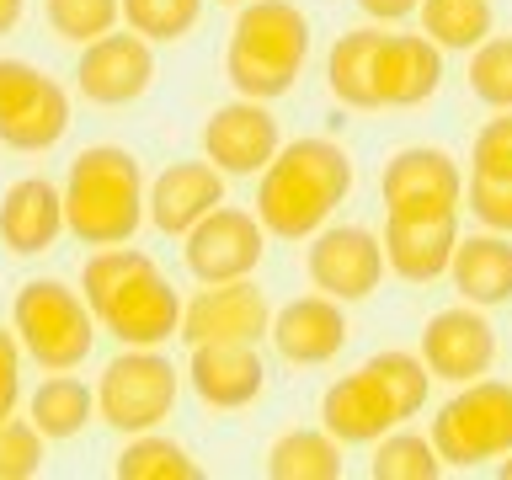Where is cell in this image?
I'll list each match as a JSON object with an SVG mask.
<instances>
[{
	"label": "cell",
	"instance_id": "obj_34",
	"mask_svg": "<svg viewBox=\"0 0 512 480\" xmlns=\"http://www.w3.org/2000/svg\"><path fill=\"white\" fill-rule=\"evenodd\" d=\"M43 470V432L27 422H16L11 416H0V480H27Z\"/></svg>",
	"mask_w": 512,
	"mask_h": 480
},
{
	"label": "cell",
	"instance_id": "obj_32",
	"mask_svg": "<svg viewBox=\"0 0 512 480\" xmlns=\"http://www.w3.org/2000/svg\"><path fill=\"white\" fill-rule=\"evenodd\" d=\"M43 16H48V27H54V38L80 43V48L123 22L118 0H43Z\"/></svg>",
	"mask_w": 512,
	"mask_h": 480
},
{
	"label": "cell",
	"instance_id": "obj_7",
	"mask_svg": "<svg viewBox=\"0 0 512 480\" xmlns=\"http://www.w3.org/2000/svg\"><path fill=\"white\" fill-rule=\"evenodd\" d=\"M182 395V368L155 347H123L96 379V416L118 432H150L171 416Z\"/></svg>",
	"mask_w": 512,
	"mask_h": 480
},
{
	"label": "cell",
	"instance_id": "obj_27",
	"mask_svg": "<svg viewBox=\"0 0 512 480\" xmlns=\"http://www.w3.org/2000/svg\"><path fill=\"white\" fill-rule=\"evenodd\" d=\"M416 16H422V38L438 48L470 54L480 38H491V0H422Z\"/></svg>",
	"mask_w": 512,
	"mask_h": 480
},
{
	"label": "cell",
	"instance_id": "obj_10",
	"mask_svg": "<svg viewBox=\"0 0 512 480\" xmlns=\"http://www.w3.org/2000/svg\"><path fill=\"white\" fill-rule=\"evenodd\" d=\"M304 267H310V283L320 294L331 299H368L384 278V246L374 230H363V224H320L310 235V256H304Z\"/></svg>",
	"mask_w": 512,
	"mask_h": 480
},
{
	"label": "cell",
	"instance_id": "obj_9",
	"mask_svg": "<svg viewBox=\"0 0 512 480\" xmlns=\"http://www.w3.org/2000/svg\"><path fill=\"white\" fill-rule=\"evenodd\" d=\"M187 246V272L198 283H230V278H251L256 267H262V251H267V230L262 219L246 214V208H214V214H203L192 230L182 235Z\"/></svg>",
	"mask_w": 512,
	"mask_h": 480
},
{
	"label": "cell",
	"instance_id": "obj_40",
	"mask_svg": "<svg viewBox=\"0 0 512 480\" xmlns=\"http://www.w3.org/2000/svg\"><path fill=\"white\" fill-rule=\"evenodd\" d=\"M16 22H22V0H0V38L16 32Z\"/></svg>",
	"mask_w": 512,
	"mask_h": 480
},
{
	"label": "cell",
	"instance_id": "obj_11",
	"mask_svg": "<svg viewBox=\"0 0 512 480\" xmlns=\"http://www.w3.org/2000/svg\"><path fill=\"white\" fill-rule=\"evenodd\" d=\"M150 80H155V54H150V38H139V32H102V38L80 48L75 86L96 107L139 102L150 91Z\"/></svg>",
	"mask_w": 512,
	"mask_h": 480
},
{
	"label": "cell",
	"instance_id": "obj_16",
	"mask_svg": "<svg viewBox=\"0 0 512 480\" xmlns=\"http://www.w3.org/2000/svg\"><path fill=\"white\" fill-rule=\"evenodd\" d=\"M443 86V48L422 32H384L374 48L379 107H422Z\"/></svg>",
	"mask_w": 512,
	"mask_h": 480
},
{
	"label": "cell",
	"instance_id": "obj_15",
	"mask_svg": "<svg viewBox=\"0 0 512 480\" xmlns=\"http://www.w3.org/2000/svg\"><path fill=\"white\" fill-rule=\"evenodd\" d=\"M187 384L198 390L203 406L240 411L267 390V363L256 342H198L187 358Z\"/></svg>",
	"mask_w": 512,
	"mask_h": 480
},
{
	"label": "cell",
	"instance_id": "obj_8",
	"mask_svg": "<svg viewBox=\"0 0 512 480\" xmlns=\"http://www.w3.org/2000/svg\"><path fill=\"white\" fill-rule=\"evenodd\" d=\"M459 203L464 176L448 150L411 144V150L390 155V166H384V214L390 219H443L459 214Z\"/></svg>",
	"mask_w": 512,
	"mask_h": 480
},
{
	"label": "cell",
	"instance_id": "obj_22",
	"mask_svg": "<svg viewBox=\"0 0 512 480\" xmlns=\"http://www.w3.org/2000/svg\"><path fill=\"white\" fill-rule=\"evenodd\" d=\"M448 278H454L459 299L464 304H507L512 299V240L507 235H470V240H454V256H448Z\"/></svg>",
	"mask_w": 512,
	"mask_h": 480
},
{
	"label": "cell",
	"instance_id": "obj_24",
	"mask_svg": "<svg viewBox=\"0 0 512 480\" xmlns=\"http://www.w3.org/2000/svg\"><path fill=\"white\" fill-rule=\"evenodd\" d=\"M272 480H342V443L326 427H294L267 448Z\"/></svg>",
	"mask_w": 512,
	"mask_h": 480
},
{
	"label": "cell",
	"instance_id": "obj_29",
	"mask_svg": "<svg viewBox=\"0 0 512 480\" xmlns=\"http://www.w3.org/2000/svg\"><path fill=\"white\" fill-rule=\"evenodd\" d=\"M368 475H374V480H438L443 475V459H438V448H432V438L390 427L379 438V448H374Z\"/></svg>",
	"mask_w": 512,
	"mask_h": 480
},
{
	"label": "cell",
	"instance_id": "obj_41",
	"mask_svg": "<svg viewBox=\"0 0 512 480\" xmlns=\"http://www.w3.org/2000/svg\"><path fill=\"white\" fill-rule=\"evenodd\" d=\"M496 475H502V480H512V448L502 454V464H496Z\"/></svg>",
	"mask_w": 512,
	"mask_h": 480
},
{
	"label": "cell",
	"instance_id": "obj_5",
	"mask_svg": "<svg viewBox=\"0 0 512 480\" xmlns=\"http://www.w3.org/2000/svg\"><path fill=\"white\" fill-rule=\"evenodd\" d=\"M11 331L32 363H43L48 374L59 368H80L96 347V315L80 299V288L59 278H32L16 288L11 304Z\"/></svg>",
	"mask_w": 512,
	"mask_h": 480
},
{
	"label": "cell",
	"instance_id": "obj_4",
	"mask_svg": "<svg viewBox=\"0 0 512 480\" xmlns=\"http://www.w3.org/2000/svg\"><path fill=\"white\" fill-rule=\"evenodd\" d=\"M304 54H310V22L294 0H246L224 48V75L251 102H278L294 91Z\"/></svg>",
	"mask_w": 512,
	"mask_h": 480
},
{
	"label": "cell",
	"instance_id": "obj_33",
	"mask_svg": "<svg viewBox=\"0 0 512 480\" xmlns=\"http://www.w3.org/2000/svg\"><path fill=\"white\" fill-rule=\"evenodd\" d=\"M470 91L486 107H512V38H480L470 54Z\"/></svg>",
	"mask_w": 512,
	"mask_h": 480
},
{
	"label": "cell",
	"instance_id": "obj_42",
	"mask_svg": "<svg viewBox=\"0 0 512 480\" xmlns=\"http://www.w3.org/2000/svg\"><path fill=\"white\" fill-rule=\"evenodd\" d=\"M219 6H246V0H219Z\"/></svg>",
	"mask_w": 512,
	"mask_h": 480
},
{
	"label": "cell",
	"instance_id": "obj_20",
	"mask_svg": "<svg viewBox=\"0 0 512 480\" xmlns=\"http://www.w3.org/2000/svg\"><path fill=\"white\" fill-rule=\"evenodd\" d=\"M64 235V198L48 176H22L0 198V246L11 256H43Z\"/></svg>",
	"mask_w": 512,
	"mask_h": 480
},
{
	"label": "cell",
	"instance_id": "obj_26",
	"mask_svg": "<svg viewBox=\"0 0 512 480\" xmlns=\"http://www.w3.org/2000/svg\"><path fill=\"white\" fill-rule=\"evenodd\" d=\"M64 128H70V96H64L59 80H48L38 102L22 107L16 118L0 123V144H11V150L38 155V150H54V144L64 139Z\"/></svg>",
	"mask_w": 512,
	"mask_h": 480
},
{
	"label": "cell",
	"instance_id": "obj_35",
	"mask_svg": "<svg viewBox=\"0 0 512 480\" xmlns=\"http://www.w3.org/2000/svg\"><path fill=\"white\" fill-rule=\"evenodd\" d=\"M470 176H496V182H512V107L475 134Z\"/></svg>",
	"mask_w": 512,
	"mask_h": 480
},
{
	"label": "cell",
	"instance_id": "obj_31",
	"mask_svg": "<svg viewBox=\"0 0 512 480\" xmlns=\"http://www.w3.org/2000/svg\"><path fill=\"white\" fill-rule=\"evenodd\" d=\"M118 11H123L128 32H139L150 43H176L198 27L203 0H118Z\"/></svg>",
	"mask_w": 512,
	"mask_h": 480
},
{
	"label": "cell",
	"instance_id": "obj_17",
	"mask_svg": "<svg viewBox=\"0 0 512 480\" xmlns=\"http://www.w3.org/2000/svg\"><path fill=\"white\" fill-rule=\"evenodd\" d=\"M219 203H224V171H214L208 160H176L144 187V219L160 235H187Z\"/></svg>",
	"mask_w": 512,
	"mask_h": 480
},
{
	"label": "cell",
	"instance_id": "obj_38",
	"mask_svg": "<svg viewBox=\"0 0 512 480\" xmlns=\"http://www.w3.org/2000/svg\"><path fill=\"white\" fill-rule=\"evenodd\" d=\"M16 400H22V342L0 326V416H11Z\"/></svg>",
	"mask_w": 512,
	"mask_h": 480
},
{
	"label": "cell",
	"instance_id": "obj_21",
	"mask_svg": "<svg viewBox=\"0 0 512 480\" xmlns=\"http://www.w3.org/2000/svg\"><path fill=\"white\" fill-rule=\"evenodd\" d=\"M459 240V214L443 219H384V262H390L395 278L406 283H432L448 272V256H454Z\"/></svg>",
	"mask_w": 512,
	"mask_h": 480
},
{
	"label": "cell",
	"instance_id": "obj_37",
	"mask_svg": "<svg viewBox=\"0 0 512 480\" xmlns=\"http://www.w3.org/2000/svg\"><path fill=\"white\" fill-rule=\"evenodd\" d=\"M470 214L496 235H512V182L496 176H470Z\"/></svg>",
	"mask_w": 512,
	"mask_h": 480
},
{
	"label": "cell",
	"instance_id": "obj_39",
	"mask_svg": "<svg viewBox=\"0 0 512 480\" xmlns=\"http://www.w3.org/2000/svg\"><path fill=\"white\" fill-rule=\"evenodd\" d=\"M358 6L374 16V22H406V16H416L422 0H358Z\"/></svg>",
	"mask_w": 512,
	"mask_h": 480
},
{
	"label": "cell",
	"instance_id": "obj_25",
	"mask_svg": "<svg viewBox=\"0 0 512 480\" xmlns=\"http://www.w3.org/2000/svg\"><path fill=\"white\" fill-rule=\"evenodd\" d=\"M27 411H32V427L43 432V443L48 438L59 443V438H75V432L96 416V390H86L70 368H59L54 379H43L38 390H32Z\"/></svg>",
	"mask_w": 512,
	"mask_h": 480
},
{
	"label": "cell",
	"instance_id": "obj_19",
	"mask_svg": "<svg viewBox=\"0 0 512 480\" xmlns=\"http://www.w3.org/2000/svg\"><path fill=\"white\" fill-rule=\"evenodd\" d=\"M320 422L336 443H379L390 427H400V416L384 395V384L368 368H358V374H342L320 395Z\"/></svg>",
	"mask_w": 512,
	"mask_h": 480
},
{
	"label": "cell",
	"instance_id": "obj_3",
	"mask_svg": "<svg viewBox=\"0 0 512 480\" xmlns=\"http://www.w3.org/2000/svg\"><path fill=\"white\" fill-rule=\"evenodd\" d=\"M64 230L80 246H128L144 224V171L123 144H91L64 176Z\"/></svg>",
	"mask_w": 512,
	"mask_h": 480
},
{
	"label": "cell",
	"instance_id": "obj_36",
	"mask_svg": "<svg viewBox=\"0 0 512 480\" xmlns=\"http://www.w3.org/2000/svg\"><path fill=\"white\" fill-rule=\"evenodd\" d=\"M43 86H48V75L38 70V64H27V59H0V123L38 102Z\"/></svg>",
	"mask_w": 512,
	"mask_h": 480
},
{
	"label": "cell",
	"instance_id": "obj_23",
	"mask_svg": "<svg viewBox=\"0 0 512 480\" xmlns=\"http://www.w3.org/2000/svg\"><path fill=\"white\" fill-rule=\"evenodd\" d=\"M384 32L379 27H358V32H342L331 43V59H326V86L342 107L352 112H374L379 96H374V48H379Z\"/></svg>",
	"mask_w": 512,
	"mask_h": 480
},
{
	"label": "cell",
	"instance_id": "obj_18",
	"mask_svg": "<svg viewBox=\"0 0 512 480\" xmlns=\"http://www.w3.org/2000/svg\"><path fill=\"white\" fill-rule=\"evenodd\" d=\"M267 336H272V347H278L288 363H299V368L331 363L336 352L347 347V315H342V299H331V294L288 299L283 310H272Z\"/></svg>",
	"mask_w": 512,
	"mask_h": 480
},
{
	"label": "cell",
	"instance_id": "obj_14",
	"mask_svg": "<svg viewBox=\"0 0 512 480\" xmlns=\"http://www.w3.org/2000/svg\"><path fill=\"white\" fill-rule=\"evenodd\" d=\"M278 144H283L278 118L267 112V102H251V96L214 107L203 123V155L224 176H256L278 155Z\"/></svg>",
	"mask_w": 512,
	"mask_h": 480
},
{
	"label": "cell",
	"instance_id": "obj_28",
	"mask_svg": "<svg viewBox=\"0 0 512 480\" xmlns=\"http://www.w3.org/2000/svg\"><path fill=\"white\" fill-rule=\"evenodd\" d=\"M112 475H118V480H203L198 459H192L182 443L155 438V427L150 432H134V443L118 454Z\"/></svg>",
	"mask_w": 512,
	"mask_h": 480
},
{
	"label": "cell",
	"instance_id": "obj_12",
	"mask_svg": "<svg viewBox=\"0 0 512 480\" xmlns=\"http://www.w3.org/2000/svg\"><path fill=\"white\" fill-rule=\"evenodd\" d=\"M272 326V304L251 278H230V283H203V294L182 304V336L187 347L198 342H262Z\"/></svg>",
	"mask_w": 512,
	"mask_h": 480
},
{
	"label": "cell",
	"instance_id": "obj_6",
	"mask_svg": "<svg viewBox=\"0 0 512 480\" xmlns=\"http://www.w3.org/2000/svg\"><path fill=\"white\" fill-rule=\"evenodd\" d=\"M432 448L443 470H475L486 459H502L512 448V384L486 374L470 379L432 416Z\"/></svg>",
	"mask_w": 512,
	"mask_h": 480
},
{
	"label": "cell",
	"instance_id": "obj_2",
	"mask_svg": "<svg viewBox=\"0 0 512 480\" xmlns=\"http://www.w3.org/2000/svg\"><path fill=\"white\" fill-rule=\"evenodd\" d=\"M256 182V219L278 240H310L352 192V155L336 139L278 144Z\"/></svg>",
	"mask_w": 512,
	"mask_h": 480
},
{
	"label": "cell",
	"instance_id": "obj_1",
	"mask_svg": "<svg viewBox=\"0 0 512 480\" xmlns=\"http://www.w3.org/2000/svg\"><path fill=\"white\" fill-rule=\"evenodd\" d=\"M80 299L123 347H160L182 326V294L134 246H96L80 267Z\"/></svg>",
	"mask_w": 512,
	"mask_h": 480
},
{
	"label": "cell",
	"instance_id": "obj_30",
	"mask_svg": "<svg viewBox=\"0 0 512 480\" xmlns=\"http://www.w3.org/2000/svg\"><path fill=\"white\" fill-rule=\"evenodd\" d=\"M363 368L384 384V395H390V406H395L400 422H411V416L427 406V379H432V374H427V363L416 358V352L390 347V352H374Z\"/></svg>",
	"mask_w": 512,
	"mask_h": 480
},
{
	"label": "cell",
	"instance_id": "obj_13",
	"mask_svg": "<svg viewBox=\"0 0 512 480\" xmlns=\"http://www.w3.org/2000/svg\"><path fill=\"white\" fill-rule=\"evenodd\" d=\"M416 358L427 363L432 379L448 384H470L480 374H491L496 363V326L480 315V304H454V310H438L422 331V352Z\"/></svg>",
	"mask_w": 512,
	"mask_h": 480
}]
</instances>
